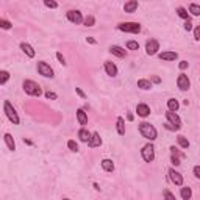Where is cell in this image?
<instances>
[{"instance_id": "cell-11", "label": "cell", "mask_w": 200, "mask_h": 200, "mask_svg": "<svg viewBox=\"0 0 200 200\" xmlns=\"http://www.w3.org/2000/svg\"><path fill=\"white\" fill-rule=\"evenodd\" d=\"M169 178L174 184L177 186H183V175L180 172H177L175 169H169Z\"/></svg>"}, {"instance_id": "cell-33", "label": "cell", "mask_w": 200, "mask_h": 200, "mask_svg": "<svg viewBox=\"0 0 200 200\" xmlns=\"http://www.w3.org/2000/svg\"><path fill=\"white\" fill-rule=\"evenodd\" d=\"M67 147H69V150H70V152H78V144H77L74 139L67 141Z\"/></svg>"}, {"instance_id": "cell-41", "label": "cell", "mask_w": 200, "mask_h": 200, "mask_svg": "<svg viewBox=\"0 0 200 200\" xmlns=\"http://www.w3.org/2000/svg\"><path fill=\"white\" fill-rule=\"evenodd\" d=\"M194 177L195 178H200V166H195L194 167Z\"/></svg>"}, {"instance_id": "cell-19", "label": "cell", "mask_w": 200, "mask_h": 200, "mask_svg": "<svg viewBox=\"0 0 200 200\" xmlns=\"http://www.w3.org/2000/svg\"><path fill=\"white\" fill-rule=\"evenodd\" d=\"M110 52H111L113 55L119 56V58H125V55H127V52H125L122 47H119V45H111V47H110Z\"/></svg>"}, {"instance_id": "cell-4", "label": "cell", "mask_w": 200, "mask_h": 200, "mask_svg": "<svg viewBox=\"0 0 200 200\" xmlns=\"http://www.w3.org/2000/svg\"><path fill=\"white\" fill-rule=\"evenodd\" d=\"M117 28L121 31H125V33H139L141 31V24H138V22H121L117 25Z\"/></svg>"}, {"instance_id": "cell-42", "label": "cell", "mask_w": 200, "mask_h": 200, "mask_svg": "<svg viewBox=\"0 0 200 200\" xmlns=\"http://www.w3.org/2000/svg\"><path fill=\"white\" fill-rule=\"evenodd\" d=\"M164 197H166V198H169V200H175V195H174V194H170L169 191H164Z\"/></svg>"}, {"instance_id": "cell-29", "label": "cell", "mask_w": 200, "mask_h": 200, "mask_svg": "<svg viewBox=\"0 0 200 200\" xmlns=\"http://www.w3.org/2000/svg\"><path fill=\"white\" fill-rule=\"evenodd\" d=\"M10 80V72L8 70H0V84H5Z\"/></svg>"}, {"instance_id": "cell-7", "label": "cell", "mask_w": 200, "mask_h": 200, "mask_svg": "<svg viewBox=\"0 0 200 200\" xmlns=\"http://www.w3.org/2000/svg\"><path fill=\"white\" fill-rule=\"evenodd\" d=\"M66 17H67L72 24H75V25L83 24V16H81V13H80L78 10H69V11L66 13Z\"/></svg>"}, {"instance_id": "cell-3", "label": "cell", "mask_w": 200, "mask_h": 200, "mask_svg": "<svg viewBox=\"0 0 200 200\" xmlns=\"http://www.w3.org/2000/svg\"><path fill=\"white\" fill-rule=\"evenodd\" d=\"M3 110H5V114H7V117L14 124V125H19L21 124V117H19V114H17V111L14 110V107L8 102V100H5V105H3Z\"/></svg>"}, {"instance_id": "cell-45", "label": "cell", "mask_w": 200, "mask_h": 200, "mask_svg": "<svg viewBox=\"0 0 200 200\" xmlns=\"http://www.w3.org/2000/svg\"><path fill=\"white\" fill-rule=\"evenodd\" d=\"M86 41H88L89 44H95V42H97V41H95L94 38H91V36H88V38H86Z\"/></svg>"}, {"instance_id": "cell-16", "label": "cell", "mask_w": 200, "mask_h": 200, "mask_svg": "<svg viewBox=\"0 0 200 200\" xmlns=\"http://www.w3.org/2000/svg\"><path fill=\"white\" fill-rule=\"evenodd\" d=\"M21 50H22L28 58H35V55H36V53H35V49H33L30 44H27V42H21Z\"/></svg>"}, {"instance_id": "cell-18", "label": "cell", "mask_w": 200, "mask_h": 200, "mask_svg": "<svg viewBox=\"0 0 200 200\" xmlns=\"http://www.w3.org/2000/svg\"><path fill=\"white\" fill-rule=\"evenodd\" d=\"M77 121L80 122V125H86L88 124V114L84 113L83 108H78L77 110Z\"/></svg>"}, {"instance_id": "cell-17", "label": "cell", "mask_w": 200, "mask_h": 200, "mask_svg": "<svg viewBox=\"0 0 200 200\" xmlns=\"http://www.w3.org/2000/svg\"><path fill=\"white\" fill-rule=\"evenodd\" d=\"M138 10V0H130L124 5V11L125 13H135Z\"/></svg>"}, {"instance_id": "cell-6", "label": "cell", "mask_w": 200, "mask_h": 200, "mask_svg": "<svg viewBox=\"0 0 200 200\" xmlns=\"http://www.w3.org/2000/svg\"><path fill=\"white\" fill-rule=\"evenodd\" d=\"M166 119H167V122L170 125H174L175 130H180L181 128V119H180V116L175 111H167L166 113Z\"/></svg>"}, {"instance_id": "cell-36", "label": "cell", "mask_w": 200, "mask_h": 200, "mask_svg": "<svg viewBox=\"0 0 200 200\" xmlns=\"http://www.w3.org/2000/svg\"><path fill=\"white\" fill-rule=\"evenodd\" d=\"M170 161H172V164H174V166H180V164H181V163H180V156H177L175 153H172Z\"/></svg>"}, {"instance_id": "cell-14", "label": "cell", "mask_w": 200, "mask_h": 200, "mask_svg": "<svg viewBox=\"0 0 200 200\" xmlns=\"http://www.w3.org/2000/svg\"><path fill=\"white\" fill-rule=\"evenodd\" d=\"M105 72L110 75V77H116L117 75V66L111 61H105Z\"/></svg>"}, {"instance_id": "cell-31", "label": "cell", "mask_w": 200, "mask_h": 200, "mask_svg": "<svg viewBox=\"0 0 200 200\" xmlns=\"http://www.w3.org/2000/svg\"><path fill=\"white\" fill-rule=\"evenodd\" d=\"M13 27V24L10 22V21H7V19H2L0 17V28H3V30H10Z\"/></svg>"}, {"instance_id": "cell-37", "label": "cell", "mask_w": 200, "mask_h": 200, "mask_svg": "<svg viewBox=\"0 0 200 200\" xmlns=\"http://www.w3.org/2000/svg\"><path fill=\"white\" fill-rule=\"evenodd\" d=\"M194 39H195V41L200 39V27H198V25L194 28Z\"/></svg>"}, {"instance_id": "cell-40", "label": "cell", "mask_w": 200, "mask_h": 200, "mask_svg": "<svg viewBox=\"0 0 200 200\" xmlns=\"http://www.w3.org/2000/svg\"><path fill=\"white\" fill-rule=\"evenodd\" d=\"M184 30H186V31L192 30V22H191V19H188V21L184 22Z\"/></svg>"}, {"instance_id": "cell-34", "label": "cell", "mask_w": 200, "mask_h": 200, "mask_svg": "<svg viewBox=\"0 0 200 200\" xmlns=\"http://www.w3.org/2000/svg\"><path fill=\"white\" fill-rule=\"evenodd\" d=\"M127 49L128 50H139V44L136 41H128L127 42Z\"/></svg>"}, {"instance_id": "cell-47", "label": "cell", "mask_w": 200, "mask_h": 200, "mask_svg": "<svg viewBox=\"0 0 200 200\" xmlns=\"http://www.w3.org/2000/svg\"><path fill=\"white\" fill-rule=\"evenodd\" d=\"M152 80H153V83H160V81H161V80H160V77H153Z\"/></svg>"}, {"instance_id": "cell-32", "label": "cell", "mask_w": 200, "mask_h": 200, "mask_svg": "<svg viewBox=\"0 0 200 200\" xmlns=\"http://www.w3.org/2000/svg\"><path fill=\"white\" fill-rule=\"evenodd\" d=\"M44 5L47 8H52V10H56L58 8V2H56V0H44Z\"/></svg>"}, {"instance_id": "cell-46", "label": "cell", "mask_w": 200, "mask_h": 200, "mask_svg": "<svg viewBox=\"0 0 200 200\" xmlns=\"http://www.w3.org/2000/svg\"><path fill=\"white\" fill-rule=\"evenodd\" d=\"M166 128H167V130H172V131H175V128H174V125H170L169 122L166 124Z\"/></svg>"}, {"instance_id": "cell-39", "label": "cell", "mask_w": 200, "mask_h": 200, "mask_svg": "<svg viewBox=\"0 0 200 200\" xmlns=\"http://www.w3.org/2000/svg\"><path fill=\"white\" fill-rule=\"evenodd\" d=\"M56 58H58V61H60V63H61L63 66L66 64V58L63 56V53H60V52H56Z\"/></svg>"}, {"instance_id": "cell-35", "label": "cell", "mask_w": 200, "mask_h": 200, "mask_svg": "<svg viewBox=\"0 0 200 200\" xmlns=\"http://www.w3.org/2000/svg\"><path fill=\"white\" fill-rule=\"evenodd\" d=\"M83 22H84V25H86V27H92V25L95 24V19H94V16H88Z\"/></svg>"}, {"instance_id": "cell-22", "label": "cell", "mask_w": 200, "mask_h": 200, "mask_svg": "<svg viewBox=\"0 0 200 200\" xmlns=\"http://www.w3.org/2000/svg\"><path fill=\"white\" fill-rule=\"evenodd\" d=\"M78 138H80L81 142H88L89 138H91V133H89L86 128H80V130H78Z\"/></svg>"}, {"instance_id": "cell-23", "label": "cell", "mask_w": 200, "mask_h": 200, "mask_svg": "<svg viewBox=\"0 0 200 200\" xmlns=\"http://www.w3.org/2000/svg\"><path fill=\"white\" fill-rule=\"evenodd\" d=\"M138 88H141L144 91L152 89V81L150 80H145V78H141V80H138Z\"/></svg>"}, {"instance_id": "cell-21", "label": "cell", "mask_w": 200, "mask_h": 200, "mask_svg": "<svg viewBox=\"0 0 200 200\" xmlns=\"http://www.w3.org/2000/svg\"><path fill=\"white\" fill-rule=\"evenodd\" d=\"M102 167H103V170H107V172H113V170H114V163H113V160H110V158L102 160Z\"/></svg>"}, {"instance_id": "cell-2", "label": "cell", "mask_w": 200, "mask_h": 200, "mask_svg": "<svg viewBox=\"0 0 200 200\" xmlns=\"http://www.w3.org/2000/svg\"><path fill=\"white\" fill-rule=\"evenodd\" d=\"M22 88H24V91H25L28 95H33V97H39V95L42 94L41 86H39L36 81H33V80H25L24 84H22Z\"/></svg>"}, {"instance_id": "cell-30", "label": "cell", "mask_w": 200, "mask_h": 200, "mask_svg": "<svg viewBox=\"0 0 200 200\" xmlns=\"http://www.w3.org/2000/svg\"><path fill=\"white\" fill-rule=\"evenodd\" d=\"M189 13H191L192 16H198V14H200V7H198L197 3H191V5H189Z\"/></svg>"}, {"instance_id": "cell-12", "label": "cell", "mask_w": 200, "mask_h": 200, "mask_svg": "<svg viewBox=\"0 0 200 200\" xmlns=\"http://www.w3.org/2000/svg\"><path fill=\"white\" fill-rule=\"evenodd\" d=\"M100 144H102V138H100V135H98L97 131L91 133V138H89V141H88V145H89V147H98Z\"/></svg>"}, {"instance_id": "cell-10", "label": "cell", "mask_w": 200, "mask_h": 200, "mask_svg": "<svg viewBox=\"0 0 200 200\" xmlns=\"http://www.w3.org/2000/svg\"><path fill=\"white\" fill-rule=\"evenodd\" d=\"M177 86L180 88V91H188V89L191 88V81H189L188 75L180 74V75H178V78H177Z\"/></svg>"}, {"instance_id": "cell-5", "label": "cell", "mask_w": 200, "mask_h": 200, "mask_svg": "<svg viewBox=\"0 0 200 200\" xmlns=\"http://www.w3.org/2000/svg\"><path fill=\"white\" fill-rule=\"evenodd\" d=\"M141 155H142V160L145 163H153V160H155V147H153V144L152 142L145 144L142 147V150H141Z\"/></svg>"}, {"instance_id": "cell-25", "label": "cell", "mask_w": 200, "mask_h": 200, "mask_svg": "<svg viewBox=\"0 0 200 200\" xmlns=\"http://www.w3.org/2000/svg\"><path fill=\"white\" fill-rule=\"evenodd\" d=\"M117 133L121 135V136H124L125 135V122H124V117H117Z\"/></svg>"}, {"instance_id": "cell-27", "label": "cell", "mask_w": 200, "mask_h": 200, "mask_svg": "<svg viewBox=\"0 0 200 200\" xmlns=\"http://www.w3.org/2000/svg\"><path fill=\"white\" fill-rule=\"evenodd\" d=\"M177 141H178V145H180L181 149H188V147H189V141H188L184 136H181V135L177 136Z\"/></svg>"}, {"instance_id": "cell-24", "label": "cell", "mask_w": 200, "mask_h": 200, "mask_svg": "<svg viewBox=\"0 0 200 200\" xmlns=\"http://www.w3.org/2000/svg\"><path fill=\"white\" fill-rule=\"evenodd\" d=\"M178 108H180L178 100H175V98H169V100H167V110H169V111H177Z\"/></svg>"}, {"instance_id": "cell-1", "label": "cell", "mask_w": 200, "mask_h": 200, "mask_svg": "<svg viewBox=\"0 0 200 200\" xmlns=\"http://www.w3.org/2000/svg\"><path fill=\"white\" fill-rule=\"evenodd\" d=\"M139 131H141V135H142L145 139H149L150 142L155 141L156 136H158L156 128H155L152 124H149V122H141V124H139Z\"/></svg>"}, {"instance_id": "cell-43", "label": "cell", "mask_w": 200, "mask_h": 200, "mask_svg": "<svg viewBox=\"0 0 200 200\" xmlns=\"http://www.w3.org/2000/svg\"><path fill=\"white\" fill-rule=\"evenodd\" d=\"M178 67H180L181 70H184V69H188V61H180V64H178Z\"/></svg>"}, {"instance_id": "cell-48", "label": "cell", "mask_w": 200, "mask_h": 200, "mask_svg": "<svg viewBox=\"0 0 200 200\" xmlns=\"http://www.w3.org/2000/svg\"><path fill=\"white\" fill-rule=\"evenodd\" d=\"M127 119H128V121H133V114H131V113H128V116H127Z\"/></svg>"}, {"instance_id": "cell-13", "label": "cell", "mask_w": 200, "mask_h": 200, "mask_svg": "<svg viewBox=\"0 0 200 200\" xmlns=\"http://www.w3.org/2000/svg\"><path fill=\"white\" fill-rule=\"evenodd\" d=\"M160 58L164 60V61H175L178 58V53L177 52H172V50H166V52H161L160 53Z\"/></svg>"}, {"instance_id": "cell-38", "label": "cell", "mask_w": 200, "mask_h": 200, "mask_svg": "<svg viewBox=\"0 0 200 200\" xmlns=\"http://www.w3.org/2000/svg\"><path fill=\"white\" fill-rule=\"evenodd\" d=\"M45 97H47V98H50V100H56V98H58V95H56L55 92H50V91H47V92H45Z\"/></svg>"}, {"instance_id": "cell-28", "label": "cell", "mask_w": 200, "mask_h": 200, "mask_svg": "<svg viewBox=\"0 0 200 200\" xmlns=\"http://www.w3.org/2000/svg\"><path fill=\"white\" fill-rule=\"evenodd\" d=\"M191 197H192L191 188H181V198H183V200H189Z\"/></svg>"}, {"instance_id": "cell-26", "label": "cell", "mask_w": 200, "mask_h": 200, "mask_svg": "<svg viewBox=\"0 0 200 200\" xmlns=\"http://www.w3.org/2000/svg\"><path fill=\"white\" fill-rule=\"evenodd\" d=\"M177 14H178L181 19H184V21L189 19V13H188V10L183 8V7H178V8H177Z\"/></svg>"}, {"instance_id": "cell-44", "label": "cell", "mask_w": 200, "mask_h": 200, "mask_svg": "<svg viewBox=\"0 0 200 200\" xmlns=\"http://www.w3.org/2000/svg\"><path fill=\"white\" fill-rule=\"evenodd\" d=\"M75 91H77V94H78V95H80L81 98H86V94H84V92H83V91H81L80 88H75Z\"/></svg>"}, {"instance_id": "cell-9", "label": "cell", "mask_w": 200, "mask_h": 200, "mask_svg": "<svg viewBox=\"0 0 200 200\" xmlns=\"http://www.w3.org/2000/svg\"><path fill=\"white\" fill-rule=\"evenodd\" d=\"M158 50H160V42L156 39H149L145 42V52H147V55L153 56V55L158 53Z\"/></svg>"}, {"instance_id": "cell-8", "label": "cell", "mask_w": 200, "mask_h": 200, "mask_svg": "<svg viewBox=\"0 0 200 200\" xmlns=\"http://www.w3.org/2000/svg\"><path fill=\"white\" fill-rule=\"evenodd\" d=\"M38 72H39V75H42L45 78H52L53 77V69L47 63H44V61H39L38 63Z\"/></svg>"}, {"instance_id": "cell-15", "label": "cell", "mask_w": 200, "mask_h": 200, "mask_svg": "<svg viewBox=\"0 0 200 200\" xmlns=\"http://www.w3.org/2000/svg\"><path fill=\"white\" fill-rule=\"evenodd\" d=\"M136 113H138V116H141V117H147V116L150 114V107L145 105V103H139V105L136 107Z\"/></svg>"}, {"instance_id": "cell-20", "label": "cell", "mask_w": 200, "mask_h": 200, "mask_svg": "<svg viewBox=\"0 0 200 200\" xmlns=\"http://www.w3.org/2000/svg\"><path fill=\"white\" fill-rule=\"evenodd\" d=\"M3 139H5V142H7V147H8L11 152H14V150H16V142H14V138H13L10 133H5Z\"/></svg>"}]
</instances>
